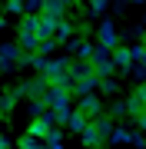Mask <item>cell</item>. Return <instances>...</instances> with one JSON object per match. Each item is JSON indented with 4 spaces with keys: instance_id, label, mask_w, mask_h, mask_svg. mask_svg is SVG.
<instances>
[{
    "instance_id": "8992f818",
    "label": "cell",
    "mask_w": 146,
    "mask_h": 149,
    "mask_svg": "<svg viewBox=\"0 0 146 149\" xmlns=\"http://www.w3.org/2000/svg\"><path fill=\"white\" fill-rule=\"evenodd\" d=\"M0 149H7V139H3V136H0Z\"/></svg>"
},
{
    "instance_id": "5b68a950",
    "label": "cell",
    "mask_w": 146,
    "mask_h": 149,
    "mask_svg": "<svg viewBox=\"0 0 146 149\" xmlns=\"http://www.w3.org/2000/svg\"><path fill=\"white\" fill-rule=\"evenodd\" d=\"M103 7H106V0H90V10H93V13H100Z\"/></svg>"
},
{
    "instance_id": "3957f363",
    "label": "cell",
    "mask_w": 146,
    "mask_h": 149,
    "mask_svg": "<svg viewBox=\"0 0 146 149\" xmlns=\"http://www.w3.org/2000/svg\"><path fill=\"white\" fill-rule=\"evenodd\" d=\"M113 60H116V66H119V70H130V60H133V50H116V53H113Z\"/></svg>"
},
{
    "instance_id": "7a4b0ae2",
    "label": "cell",
    "mask_w": 146,
    "mask_h": 149,
    "mask_svg": "<svg viewBox=\"0 0 146 149\" xmlns=\"http://www.w3.org/2000/svg\"><path fill=\"white\" fill-rule=\"evenodd\" d=\"M100 47H110V50L116 47V30L110 27V23H103V27H100Z\"/></svg>"
},
{
    "instance_id": "277c9868",
    "label": "cell",
    "mask_w": 146,
    "mask_h": 149,
    "mask_svg": "<svg viewBox=\"0 0 146 149\" xmlns=\"http://www.w3.org/2000/svg\"><path fill=\"white\" fill-rule=\"evenodd\" d=\"M20 149H47V146L40 143L37 136H23V139H20Z\"/></svg>"
},
{
    "instance_id": "6da1fadb",
    "label": "cell",
    "mask_w": 146,
    "mask_h": 149,
    "mask_svg": "<svg viewBox=\"0 0 146 149\" xmlns=\"http://www.w3.org/2000/svg\"><path fill=\"white\" fill-rule=\"evenodd\" d=\"M80 113H83V116H100V100H96V96H83V100H80Z\"/></svg>"
}]
</instances>
